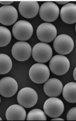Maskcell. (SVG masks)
<instances>
[{
  "label": "cell",
  "instance_id": "cell-1",
  "mask_svg": "<svg viewBox=\"0 0 76 121\" xmlns=\"http://www.w3.org/2000/svg\"><path fill=\"white\" fill-rule=\"evenodd\" d=\"M13 36L19 41H26L32 37L33 33V27L28 21L20 20L13 26L12 29Z\"/></svg>",
  "mask_w": 76,
  "mask_h": 121
},
{
  "label": "cell",
  "instance_id": "cell-2",
  "mask_svg": "<svg viewBox=\"0 0 76 121\" xmlns=\"http://www.w3.org/2000/svg\"><path fill=\"white\" fill-rule=\"evenodd\" d=\"M29 75L31 80L37 84H42L48 79L50 71L48 67L42 63L34 64L30 67Z\"/></svg>",
  "mask_w": 76,
  "mask_h": 121
},
{
  "label": "cell",
  "instance_id": "cell-3",
  "mask_svg": "<svg viewBox=\"0 0 76 121\" xmlns=\"http://www.w3.org/2000/svg\"><path fill=\"white\" fill-rule=\"evenodd\" d=\"M19 104L24 108H30L34 106L38 100L37 92L32 88L26 87L22 89L17 95Z\"/></svg>",
  "mask_w": 76,
  "mask_h": 121
},
{
  "label": "cell",
  "instance_id": "cell-4",
  "mask_svg": "<svg viewBox=\"0 0 76 121\" xmlns=\"http://www.w3.org/2000/svg\"><path fill=\"white\" fill-rule=\"evenodd\" d=\"M64 105L59 98L51 97L47 99L43 105L45 113L49 117L55 118L60 116L64 111Z\"/></svg>",
  "mask_w": 76,
  "mask_h": 121
},
{
  "label": "cell",
  "instance_id": "cell-5",
  "mask_svg": "<svg viewBox=\"0 0 76 121\" xmlns=\"http://www.w3.org/2000/svg\"><path fill=\"white\" fill-rule=\"evenodd\" d=\"M69 60L64 55H57L51 58L49 63V67L53 73L62 75L66 73L69 69Z\"/></svg>",
  "mask_w": 76,
  "mask_h": 121
},
{
  "label": "cell",
  "instance_id": "cell-6",
  "mask_svg": "<svg viewBox=\"0 0 76 121\" xmlns=\"http://www.w3.org/2000/svg\"><path fill=\"white\" fill-rule=\"evenodd\" d=\"M53 51L51 46L44 43H39L33 47L32 55L35 61L45 63L51 59Z\"/></svg>",
  "mask_w": 76,
  "mask_h": 121
},
{
  "label": "cell",
  "instance_id": "cell-7",
  "mask_svg": "<svg viewBox=\"0 0 76 121\" xmlns=\"http://www.w3.org/2000/svg\"><path fill=\"white\" fill-rule=\"evenodd\" d=\"M74 47L73 40L67 35H59L53 42L54 49L58 54L63 55L69 54L72 51Z\"/></svg>",
  "mask_w": 76,
  "mask_h": 121
},
{
  "label": "cell",
  "instance_id": "cell-8",
  "mask_svg": "<svg viewBox=\"0 0 76 121\" xmlns=\"http://www.w3.org/2000/svg\"><path fill=\"white\" fill-rule=\"evenodd\" d=\"M39 16L47 22H52L57 19L59 15V9L53 2H46L42 4L39 9Z\"/></svg>",
  "mask_w": 76,
  "mask_h": 121
},
{
  "label": "cell",
  "instance_id": "cell-9",
  "mask_svg": "<svg viewBox=\"0 0 76 121\" xmlns=\"http://www.w3.org/2000/svg\"><path fill=\"white\" fill-rule=\"evenodd\" d=\"M36 34L39 40L43 42L49 43L53 41L56 38L57 30L53 24L44 22L38 26Z\"/></svg>",
  "mask_w": 76,
  "mask_h": 121
},
{
  "label": "cell",
  "instance_id": "cell-10",
  "mask_svg": "<svg viewBox=\"0 0 76 121\" xmlns=\"http://www.w3.org/2000/svg\"><path fill=\"white\" fill-rule=\"evenodd\" d=\"M11 52L15 59L19 61H24L29 59L31 56L32 48L28 43L19 41L13 45Z\"/></svg>",
  "mask_w": 76,
  "mask_h": 121
},
{
  "label": "cell",
  "instance_id": "cell-11",
  "mask_svg": "<svg viewBox=\"0 0 76 121\" xmlns=\"http://www.w3.org/2000/svg\"><path fill=\"white\" fill-rule=\"evenodd\" d=\"M18 18V13L15 7L8 5L0 8V23L3 25H12L16 22Z\"/></svg>",
  "mask_w": 76,
  "mask_h": 121
},
{
  "label": "cell",
  "instance_id": "cell-12",
  "mask_svg": "<svg viewBox=\"0 0 76 121\" xmlns=\"http://www.w3.org/2000/svg\"><path fill=\"white\" fill-rule=\"evenodd\" d=\"M18 90V85L13 78L7 77L0 80V94L3 97H12L16 94Z\"/></svg>",
  "mask_w": 76,
  "mask_h": 121
},
{
  "label": "cell",
  "instance_id": "cell-13",
  "mask_svg": "<svg viewBox=\"0 0 76 121\" xmlns=\"http://www.w3.org/2000/svg\"><path fill=\"white\" fill-rule=\"evenodd\" d=\"M39 4L35 1H22L20 2L19 10L23 17L26 18H32L35 17L39 12Z\"/></svg>",
  "mask_w": 76,
  "mask_h": 121
},
{
  "label": "cell",
  "instance_id": "cell-14",
  "mask_svg": "<svg viewBox=\"0 0 76 121\" xmlns=\"http://www.w3.org/2000/svg\"><path fill=\"white\" fill-rule=\"evenodd\" d=\"M63 85L60 80L57 78H51L45 83L43 90L47 95L50 97H56L61 94Z\"/></svg>",
  "mask_w": 76,
  "mask_h": 121
},
{
  "label": "cell",
  "instance_id": "cell-15",
  "mask_svg": "<svg viewBox=\"0 0 76 121\" xmlns=\"http://www.w3.org/2000/svg\"><path fill=\"white\" fill-rule=\"evenodd\" d=\"M61 17L64 22L68 24H74L76 22V5L69 3L62 7Z\"/></svg>",
  "mask_w": 76,
  "mask_h": 121
},
{
  "label": "cell",
  "instance_id": "cell-16",
  "mask_svg": "<svg viewBox=\"0 0 76 121\" xmlns=\"http://www.w3.org/2000/svg\"><path fill=\"white\" fill-rule=\"evenodd\" d=\"M26 116V111L24 108L17 104L10 106L6 112L7 120H25Z\"/></svg>",
  "mask_w": 76,
  "mask_h": 121
},
{
  "label": "cell",
  "instance_id": "cell-17",
  "mask_svg": "<svg viewBox=\"0 0 76 121\" xmlns=\"http://www.w3.org/2000/svg\"><path fill=\"white\" fill-rule=\"evenodd\" d=\"M63 95L68 103L76 102V83L71 82L67 83L63 89Z\"/></svg>",
  "mask_w": 76,
  "mask_h": 121
},
{
  "label": "cell",
  "instance_id": "cell-18",
  "mask_svg": "<svg viewBox=\"0 0 76 121\" xmlns=\"http://www.w3.org/2000/svg\"><path fill=\"white\" fill-rule=\"evenodd\" d=\"M12 62L9 56L5 54H0V75L7 73L11 71Z\"/></svg>",
  "mask_w": 76,
  "mask_h": 121
},
{
  "label": "cell",
  "instance_id": "cell-19",
  "mask_svg": "<svg viewBox=\"0 0 76 121\" xmlns=\"http://www.w3.org/2000/svg\"><path fill=\"white\" fill-rule=\"evenodd\" d=\"M12 35L8 28L0 26V47H4L11 42Z\"/></svg>",
  "mask_w": 76,
  "mask_h": 121
},
{
  "label": "cell",
  "instance_id": "cell-20",
  "mask_svg": "<svg viewBox=\"0 0 76 121\" xmlns=\"http://www.w3.org/2000/svg\"><path fill=\"white\" fill-rule=\"evenodd\" d=\"M27 120H46L47 117L44 112L39 109L30 111L26 118Z\"/></svg>",
  "mask_w": 76,
  "mask_h": 121
},
{
  "label": "cell",
  "instance_id": "cell-21",
  "mask_svg": "<svg viewBox=\"0 0 76 121\" xmlns=\"http://www.w3.org/2000/svg\"><path fill=\"white\" fill-rule=\"evenodd\" d=\"M76 108H71L68 111L67 115V120H76Z\"/></svg>",
  "mask_w": 76,
  "mask_h": 121
},
{
  "label": "cell",
  "instance_id": "cell-22",
  "mask_svg": "<svg viewBox=\"0 0 76 121\" xmlns=\"http://www.w3.org/2000/svg\"><path fill=\"white\" fill-rule=\"evenodd\" d=\"M13 2V1H0V3L4 5H8V4H12Z\"/></svg>",
  "mask_w": 76,
  "mask_h": 121
},
{
  "label": "cell",
  "instance_id": "cell-23",
  "mask_svg": "<svg viewBox=\"0 0 76 121\" xmlns=\"http://www.w3.org/2000/svg\"><path fill=\"white\" fill-rule=\"evenodd\" d=\"M69 2V1H55V3H57V4H67Z\"/></svg>",
  "mask_w": 76,
  "mask_h": 121
},
{
  "label": "cell",
  "instance_id": "cell-24",
  "mask_svg": "<svg viewBox=\"0 0 76 121\" xmlns=\"http://www.w3.org/2000/svg\"><path fill=\"white\" fill-rule=\"evenodd\" d=\"M73 76L74 79L75 81L76 80V68H75V69L74 70L73 73Z\"/></svg>",
  "mask_w": 76,
  "mask_h": 121
},
{
  "label": "cell",
  "instance_id": "cell-25",
  "mask_svg": "<svg viewBox=\"0 0 76 121\" xmlns=\"http://www.w3.org/2000/svg\"><path fill=\"white\" fill-rule=\"evenodd\" d=\"M51 120H63V119L61 118L57 117L53 118V119H52Z\"/></svg>",
  "mask_w": 76,
  "mask_h": 121
},
{
  "label": "cell",
  "instance_id": "cell-26",
  "mask_svg": "<svg viewBox=\"0 0 76 121\" xmlns=\"http://www.w3.org/2000/svg\"><path fill=\"white\" fill-rule=\"evenodd\" d=\"M0 120H2V118H1L0 117Z\"/></svg>",
  "mask_w": 76,
  "mask_h": 121
},
{
  "label": "cell",
  "instance_id": "cell-27",
  "mask_svg": "<svg viewBox=\"0 0 76 121\" xmlns=\"http://www.w3.org/2000/svg\"><path fill=\"white\" fill-rule=\"evenodd\" d=\"M0 102H1V99H0Z\"/></svg>",
  "mask_w": 76,
  "mask_h": 121
}]
</instances>
